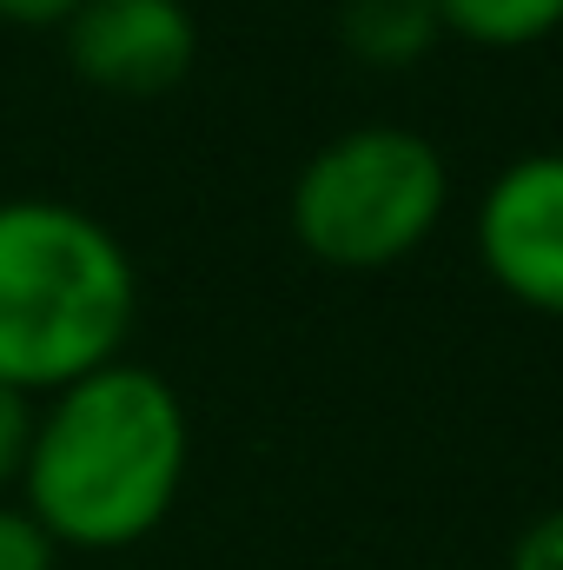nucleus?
I'll list each match as a JSON object with an SVG mask.
<instances>
[{"mask_svg": "<svg viewBox=\"0 0 563 570\" xmlns=\"http://www.w3.org/2000/svg\"><path fill=\"white\" fill-rule=\"evenodd\" d=\"M192 425L179 392L134 358H113L33 412L20 504L60 551H127L152 538L186 484Z\"/></svg>", "mask_w": 563, "mask_h": 570, "instance_id": "f257e3e1", "label": "nucleus"}, {"mask_svg": "<svg viewBox=\"0 0 563 570\" xmlns=\"http://www.w3.org/2000/svg\"><path fill=\"white\" fill-rule=\"evenodd\" d=\"M140 273L107 219L73 199H0V385L47 399L127 358Z\"/></svg>", "mask_w": 563, "mask_h": 570, "instance_id": "f03ea898", "label": "nucleus"}, {"mask_svg": "<svg viewBox=\"0 0 563 570\" xmlns=\"http://www.w3.org/2000/svg\"><path fill=\"white\" fill-rule=\"evenodd\" d=\"M451 206L444 153L392 120L332 134L292 179V239L332 273H385L412 259Z\"/></svg>", "mask_w": 563, "mask_h": 570, "instance_id": "7ed1b4c3", "label": "nucleus"}, {"mask_svg": "<svg viewBox=\"0 0 563 570\" xmlns=\"http://www.w3.org/2000/svg\"><path fill=\"white\" fill-rule=\"evenodd\" d=\"M477 266L524 312L563 318V146L517 153L477 199Z\"/></svg>", "mask_w": 563, "mask_h": 570, "instance_id": "20e7f679", "label": "nucleus"}, {"mask_svg": "<svg viewBox=\"0 0 563 570\" xmlns=\"http://www.w3.org/2000/svg\"><path fill=\"white\" fill-rule=\"evenodd\" d=\"M67 67L113 100H152L192 73L199 20L186 0H80L60 27Z\"/></svg>", "mask_w": 563, "mask_h": 570, "instance_id": "39448f33", "label": "nucleus"}, {"mask_svg": "<svg viewBox=\"0 0 563 570\" xmlns=\"http://www.w3.org/2000/svg\"><path fill=\"white\" fill-rule=\"evenodd\" d=\"M338 40H345V53L352 60H365V67H412L431 53V40H437V13H431V0H345V13H338Z\"/></svg>", "mask_w": 563, "mask_h": 570, "instance_id": "423d86ee", "label": "nucleus"}, {"mask_svg": "<svg viewBox=\"0 0 563 570\" xmlns=\"http://www.w3.org/2000/svg\"><path fill=\"white\" fill-rule=\"evenodd\" d=\"M431 13H437V33L491 53L537 47L563 27V0H431Z\"/></svg>", "mask_w": 563, "mask_h": 570, "instance_id": "0eeeda50", "label": "nucleus"}, {"mask_svg": "<svg viewBox=\"0 0 563 570\" xmlns=\"http://www.w3.org/2000/svg\"><path fill=\"white\" fill-rule=\"evenodd\" d=\"M0 570H60V544L20 498H0Z\"/></svg>", "mask_w": 563, "mask_h": 570, "instance_id": "6e6552de", "label": "nucleus"}, {"mask_svg": "<svg viewBox=\"0 0 563 570\" xmlns=\"http://www.w3.org/2000/svg\"><path fill=\"white\" fill-rule=\"evenodd\" d=\"M33 412H40V399L0 385V498L20 491V471H27V451H33Z\"/></svg>", "mask_w": 563, "mask_h": 570, "instance_id": "1a4fd4ad", "label": "nucleus"}, {"mask_svg": "<svg viewBox=\"0 0 563 570\" xmlns=\"http://www.w3.org/2000/svg\"><path fill=\"white\" fill-rule=\"evenodd\" d=\"M504 570H563V504H551L544 518L524 524V538L511 544V564Z\"/></svg>", "mask_w": 563, "mask_h": 570, "instance_id": "9d476101", "label": "nucleus"}, {"mask_svg": "<svg viewBox=\"0 0 563 570\" xmlns=\"http://www.w3.org/2000/svg\"><path fill=\"white\" fill-rule=\"evenodd\" d=\"M73 7L80 0H0V20H13V27H67Z\"/></svg>", "mask_w": 563, "mask_h": 570, "instance_id": "9b49d317", "label": "nucleus"}]
</instances>
